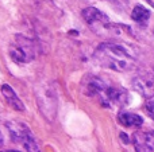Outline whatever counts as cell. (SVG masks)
<instances>
[{
  "instance_id": "cell-14",
  "label": "cell",
  "mask_w": 154,
  "mask_h": 152,
  "mask_svg": "<svg viewBox=\"0 0 154 152\" xmlns=\"http://www.w3.org/2000/svg\"><path fill=\"white\" fill-rule=\"evenodd\" d=\"M120 137L123 139V142H125V143H128V137H126L125 133H120Z\"/></svg>"
},
{
  "instance_id": "cell-16",
  "label": "cell",
  "mask_w": 154,
  "mask_h": 152,
  "mask_svg": "<svg viewBox=\"0 0 154 152\" xmlns=\"http://www.w3.org/2000/svg\"><path fill=\"white\" fill-rule=\"evenodd\" d=\"M0 152H20V151H15V150H7V151H0Z\"/></svg>"
},
{
  "instance_id": "cell-17",
  "label": "cell",
  "mask_w": 154,
  "mask_h": 152,
  "mask_svg": "<svg viewBox=\"0 0 154 152\" xmlns=\"http://www.w3.org/2000/svg\"><path fill=\"white\" fill-rule=\"evenodd\" d=\"M153 34H154V28H153Z\"/></svg>"
},
{
  "instance_id": "cell-3",
  "label": "cell",
  "mask_w": 154,
  "mask_h": 152,
  "mask_svg": "<svg viewBox=\"0 0 154 152\" xmlns=\"http://www.w3.org/2000/svg\"><path fill=\"white\" fill-rule=\"evenodd\" d=\"M10 57L16 63H27L35 57L34 45L24 35H15V39L10 46Z\"/></svg>"
},
{
  "instance_id": "cell-15",
  "label": "cell",
  "mask_w": 154,
  "mask_h": 152,
  "mask_svg": "<svg viewBox=\"0 0 154 152\" xmlns=\"http://www.w3.org/2000/svg\"><path fill=\"white\" fill-rule=\"evenodd\" d=\"M3 142H4V139H3V135H2V132H0V147L3 145Z\"/></svg>"
},
{
  "instance_id": "cell-11",
  "label": "cell",
  "mask_w": 154,
  "mask_h": 152,
  "mask_svg": "<svg viewBox=\"0 0 154 152\" xmlns=\"http://www.w3.org/2000/svg\"><path fill=\"white\" fill-rule=\"evenodd\" d=\"M118 120H119V123L123 127H127V128H137V127H141L143 124V118L141 116L135 115V113H130V112L119 113Z\"/></svg>"
},
{
  "instance_id": "cell-9",
  "label": "cell",
  "mask_w": 154,
  "mask_h": 152,
  "mask_svg": "<svg viewBox=\"0 0 154 152\" xmlns=\"http://www.w3.org/2000/svg\"><path fill=\"white\" fill-rule=\"evenodd\" d=\"M107 88H108V85L96 75H91V77L85 78L84 81V93L91 97H99L100 98L104 94V92L107 90Z\"/></svg>"
},
{
  "instance_id": "cell-1",
  "label": "cell",
  "mask_w": 154,
  "mask_h": 152,
  "mask_svg": "<svg viewBox=\"0 0 154 152\" xmlns=\"http://www.w3.org/2000/svg\"><path fill=\"white\" fill-rule=\"evenodd\" d=\"M93 58L100 66L115 72H128L135 66V58L126 47L106 42L96 48Z\"/></svg>"
},
{
  "instance_id": "cell-4",
  "label": "cell",
  "mask_w": 154,
  "mask_h": 152,
  "mask_svg": "<svg viewBox=\"0 0 154 152\" xmlns=\"http://www.w3.org/2000/svg\"><path fill=\"white\" fill-rule=\"evenodd\" d=\"M37 101H38V107L42 110L43 115L49 120H53L57 108V97L53 89L41 86V89L37 90Z\"/></svg>"
},
{
  "instance_id": "cell-5",
  "label": "cell",
  "mask_w": 154,
  "mask_h": 152,
  "mask_svg": "<svg viewBox=\"0 0 154 152\" xmlns=\"http://www.w3.org/2000/svg\"><path fill=\"white\" fill-rule=\"evenodd\" d=\"M81 15L84 18V20L91 26V28L95 30L99 34H100V30L106 31L109 26V20L106 16V13H103L100 10H97L95 7H88L85 10H82Z\"/></svg>"
},
{
  "instance_id": "cell-7",
  "label": "cell",
  "mask_w": 154,
  "mask_h": 152,
  "mask_svg": "<svg viewBox=\"0 0 154 152\" xmlns=\"http://www.w3.org/2000/svg\"><path fill=\"white\" fill-rule=\"evenodd\" d=\"M133 88L145 98L154 97V75L139 74L133 80Z\"/></svg>"
},
{
  "instance_id": "cell-2",
  "label": "cell",
  "mask_w": 154,
  "mask_h": 152,
  "mask_svg": "<svg viewBox=\"0 0 154 152\" xmlns=\"http://www.w3.org/2000/svg\"><path fill=\"white\" fill-rule=\"evenodd\" d=\"M7 128L11 133V137L15 140L16 143H20L26 151L29 152H39V147L37 144V140L32 136V132L24 123L20 121H8Z\"/></svg>"
},
{
  "instance_id": "cell-13",
  "label": "cell",
  "mask_w": 154,
  "mask_h": 152,
  "mask_svg": "<svg viewBox=\"0 0 154 152\" xmlns=\"http://www.w3.org/2000/svg\"><path fill=\"white\" fill-rule=\"evenodd\" d=\"M145 109H146V113L150 116V117L154 120V101H147L146 105H145Z\"/></svg>"
},
{
  "instance_id": "cell-10",
  "label": "cell",
  "mask_w": 154,
  "mask_h": 152,
  "mask_svg": "<svg viewBox=\"0 0 154 152\" xmlns=\"http://www.w3.org/2000/svg\"><path fill=\"white\" fill-rule=\"evenodd\" d=\"M2 94L4 96L5 101H7V104L10 105L11 108H14L15 110H19V112H24V109H26L24 104L22 102V100L16 96L15 90H14L10 85H7V83L2 85Z\"/></svg>"
},
{
  "instance_id": "cell-6",
  "label": "cell",
  "mask_w": 154,
  "mask_h": 152,
  "mask_svg": "<svg viewBox=\"0 0 154 152\" xmlns=\"http://www.w3.org/2000/svg\"><path fill=\"white\" fill-rule=\"evenodd\" d=\"M100 101L104 107H125L128 102V93L123 88L108 86L104 94L100 97Z\"/></svg>"
},
{
  "instance_id": "cell-8",
  "label": "cell",
  "mask_w": 154,
  "mask_h": 152,
  "mask_svg": "<svg viewBox=\"0 0 154 152\" xmlns=\"http://www.w3.org/2000/svg\"><path fill=\"white\" fill-rule=\"evenodd\" d=\"M133 143L137 152H154V131L135 132Z\"/></svg>"
},
{
  "instance_id": "cell-12",
  "label": "cell",
  "mask_w": 154,
  "mask_h": 152,
  "mask_svg": "<svg viewBox=\"0 0 154 152\" xmlns=\"http://www.w3.org/2000/svg\"><path fill=\"white\" fill-rule=\"evenodd\" d=\"M149 18H150L149 10L141 4L135 5L133 12H131V19H133L134 22H137V23H145V22L149 20Z\"/></svg>"
}]
</instances>
